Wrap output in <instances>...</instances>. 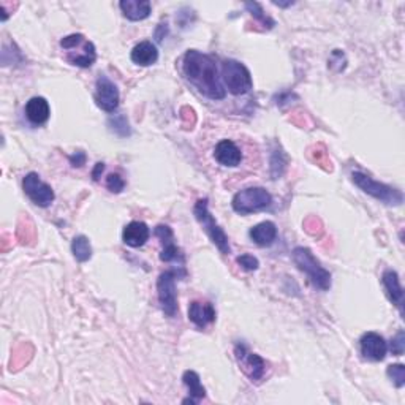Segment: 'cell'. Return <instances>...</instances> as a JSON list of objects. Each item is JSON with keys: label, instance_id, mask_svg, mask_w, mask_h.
Wrapping results in <instances>:
<instances>
[{"label": "cell", "instance_id": "6da1fadb", "mask_svg": "<svg viewBox=\"0 0 405 405\" xmlns=\"http://www.w3.org/2000/svg\"><path fill=\"white\" fill-rule=\"evenodd\" d=\"M182 70L187 79L202 95L211 100H223L227 95L225 87L220 81L216 60L196 49H189L184 54Z\"/></svg>", "mask_w": 405, "mask_h": 405}, {"label": "cell", "instance_id": "7a4b0ae2", "mask_svg": "<svg viewBox=\"0 0 405 405\" xmlns=\"http://www.w3.org/2000/svg\"><path fill=\"white\" fill-rule=\"evenodd\" d=\"M60 48L64 49V57L67 62L81 68H89L97 60L94 43L87 40L84 35L72 34L60 40Z\"/></svg>", "mask_w": 405, "mask_h": 405}, {"label": "cell", "instance_id": "3957f363", "mask_svg": "<svg viewBox=\"0 0 405 405\" xmlns=\"http://www.w3.org/2000/svg\"><path fill=\"white\" fill-rule=\"evenodd\" d=\"M293 261L299 267V271H303L309 277L314 287L323 290V292L331 288V272L321 266V263L315 258L308 247L294 249Z\"/></svg>", "mask_w": 405, "mask_h": 405}, {"label": "cell", "instance_id": "277c9868", "mask_svg": "<svg viewBox=\"0 0 405 405\" xmlns=\"http://www.w3.org/2000/svg\"><path fill=\"white\" fill-rule=\"evenodd\" d=\"M353 182L364 191V194L370 195L372 198L382 201L383 205L388 206H401L404 202V195L399 189H394L391 185L382 184L379 180L372 179L370 176L364 173L355 171L352 173Z\"/></svg>", "mask_w": 405, "mask_h": 405}, {"label": "cell", "instance_id": "5b68a950", "mask_svg": "<svg viewBox=\"0 0 405 405\" xmlns=\"http://www.w3.org/2000/svg\"><path fill=\"white\" fill-rule=\"evenodd\" d=\"M207 202H209L207 198H201L195 202V207H194L195 218L198 220V223L202 227V229H205L207 236L211 238L212 243L217 245V249L220 250L223 255H228L229 252H232L228 236L222 229V227L216 222V218L211 216L209 205H207Z\"/></svg>", "mask_w": 405, "mask_h": 405}, {"label": "cell", "instance_id": "8992f818", "mask_svg": "<svg viewBox=\"0 0 405 405\" xmlns=\"http://www.w3.org/2000/svg\"><path fill=\"white\" fill-rule=\"evenodd\" d=\"M272 205V195L263 187H249L238 191L233 196L232 206L234 212L241 216H247L252 212L267 209Z\"/></svg>", "mask_w": 405, "mask_h": 405}, {"label": "cell", "instance_id": "52a82bcc", "mask_svg": "<svg viewBox=\"0 0 405 405\" xmlns=\"http://www.w3.org/2000/svg\"><path fill=\"white\" fill-rule=\"evenodd\" d=\"M179 276H185V271H165L162 272L157 281V294L160 301V308L163 314L169 319H174L179 312L178 305V292H176V279Z\"/></svg>", "mask_w": 405, "mask_h": 405}, {"label": "cell", "instance_id": "ba28073f", "mask_svg": "<svg viewBox=\"0 0 405 405\" xmlns=\"http://www.w3.org/2000/svg\"><path fill=\"white\" fill-rule=\"evenodd\" d=\"M222 76L229 94L233 95H244L254 87V81H252L249 68L244 64L238 62V60H225L222 65Z\"/></svg>", "mask_w": 405, "mask_h": 405}, {"label": "cell", "instance_id": "9c48e42d", "mask_svg": "<svg viewBox=\"0 0 405 405\" xmlns=\"http://www.w3.org/2000/svg\"><path fill=\"white\" fill-rule=\"evenodd\" d=\"M234 355H236L239 368L243 369L245 375L249 377L252 382H258L263 379L266 370V363L260 355L249 352V348L244 343H238L234 347Z\"/></svg>", "mask_w": 405, "mask_h": 405}, {"label": "cell", "instance_id": "30bf717a", "mask_svg": "<svg viewBox=\"0 0 405 405\" xmlns=\"http://www.w3.org/2000/svg\"><path fill=\"white\" fill-rule=\"evenodd\" d=\"M24 194L29 196L32 202H35L40 207H48L54 201V191L51 185L43 182L41 178L37 173L26 174L23 179Z\"/></svg>", "mask_w": 405, "mask_h": 405}, {"label": "cell", "instance_id": "8fae6325", "mask_svg": "<svg viewBox=\"0 0 405 405\" xmlns=\"http://www.w3.org/2000/svg\"><path fill=\"white\" fill-rule=\"evenodd\" d=\"M95 103L97 106L106 113H114L119 106V89L108 76H98L95 83Z\"/></svg>", "mask_w": 405, "mask_h": 405}, {"label": "cell", "instance_id": "7c38bea8", "mask_svg": "<svg viewBox=\"0 0 405 405\" xmlns=\"http://www.w3.org/2000/svg\"><path fill=\"white\" fill-rule=\"evenodd\" d=\"M156 236L160 239L162 244V254H160V260L165 263H171V261H179L184 263V255L180 249L174 243V234L173 229L168 225H157L154 229Z\"/></svg>", "mask_w": 405, "mask_h": 405}, {"label": "cell", "instance_id": "4fadbf2b", "mask_svg": "<svg viewBox=\"0 0 405 405\" xmlns=\"http://www.w3.org/2000/svg\"><path fill=\"white\" fill-rule=\"evenodd\" d=\"M361 353L370 361H383L388 353V343L380 334L366 332L359 341Z\"/></svg>", "mask_w": 405, "mask_h": 405}, {"label": "cell", "instance_id": "5bb4252c", "mask_svg": "<svg viewBox=\"0 0 405 405\" xmlns=\"http://www.w3.org/2000/svg\"><path fill=\"white\" fill-rule=\"evenodd\" d=\"M214 158L222 167L234 168L243 160V154H241V149L232 140H222L216 146Z\"/></svg>", "mask_w": 405, "mask_h": 405}, {"label": "cell", "instance_id": "9a60e30c", "mask_svg": "<svg viewBox=\"0 0 405 405\" xmlns=\"http://www.w3.org/2000/svg\"><path fill=\"white\" fill-rule=\"evenodd\" d=\"M382 282H383V287H385V290H386L388 298H390L391 303L399 309L401 315H404V305H402L404 304V288L401 285V279H399V274L393 270H386L382 276Z\"/></svg>", "mask_w": 405, "mask_h": 405}, {"label": "cell", "instance_id": "2e32d148", "mask_svg": "<svg viewBox=\"0 0 405 405\" xmlns=\"http://www.w3.org/2000/svg\"><path fill=\"white\" fill-rule=\"evenodd\" d=\"M189 320L196 328L205 330L209 323L216 321V309L211 303H200V301H191L189 305Z\"/></svg>", "mask_w": 405, "mask_h": 405}, {"label": "cell", "instance_id": "e0dca14e", "mask_svg": "<svg viewBox=\"0 0 405 405\" xmlns=\"http://www.w3.org/2000/svg\"><path fill=\"white\" fill-rule=\"evenodd\" d=\"M151 236L149 227L146 225L144 222H130L127 227L124 228L122 232V241L129 247H143V245L147 243V239Z\"/></svg>", "mask_w": 405, "mask_h": 405}, {"label": "cell", "instance_id": "ac0fdd59", "mask_svg": "<svg viewBox=\"0 0 405 405\" xmlns=\"http://www.w3.org/2000/svg\"><path fill=\"white\" fill-rule=\"evenodd\" d=\"M26 116L35 125H43L48 122L49 116H51V108L46 98L43 97H34L27 102L26 105Z\"/></svg>", "mask_w": 405, "mask_h": 405}, {"label": "cell", "instance_id": "d6986e66", "mask_svg": "<svg viewBox=\"0 0 405 405\" xmlns=\"http://www.w3.org/2000/svg\"><path fill=\"white\" fill-rule=\"evenodd\" d=\"M119 7L125 18L130 21H143L149 18L152 10L149 0H122Z\"/></svg>", "mask_w": 405, "mask_h": 405}, {"label": "cell", "instance_id": "ffe728a7", "mask_svg": "<svg viewBox=\"0 0 405 405\" xmlns=\"http://www.w3.org/2000/svg\"><path fill=\"white\" fill-rule=\"evenodd\" d=\"M130 57L136 65H141V67H149V65H154L158 60V49L154 43L141 41L131 49Z\"/></svg>", "mask_w": 405, "mask_h": 405}, {"label": "cell", "instance_id": "44dd1931", "mask_svg": "<svg viewBox=\"0 0 405 405\" xmlns=\"http://www.w3.org/2000/svg\"><path fill=\"white\" fill-rule=\"evenodd\" d=\"M250 239L254 241L256 245L260 247H267L274 243L277 238V227L274 222H261L254 228H250L249 232Z\"/></svg>", "mask_w": 405, "mask_h": 405}, {"label": "cell", "instance_id": "7402d4cb", "mask_svg": "<svg viewBox=\"0 0 405 405\" xmlns=\"http://www.w3.org/2000/svg\"><path fill=\"white\" fill-rule=\"evenodd\" d=\"M182 382L184 385L187 386L189 390V397L184 399L182 404H198L200 401L206 397V390L205 386L201 385L200 375L196 374L195 370H185L182 375Z\"/></svg>", "mask_w": 405, "mask_h": 405}, {"label": "cell", "instance_id": "603a6c76", "mask_svg": "<svg viewBox=\"0 0 405 405\" xmlns=\"http://www.w3.org/2000/svg\"><path fill=\"white\" fill-rule=\"evenodd\" d=\"M72 252H73V256L79 263H84L87 260L92 258V245L89 243V239L83 234H79V236H76L72 243Z\"/></svg>", "mask_w": 405, "mask_h": 405}, {"label": "cell", "instance_id": "cb8c5ba5", "mask_svg": "<svg viewBox=\"0 0 405 405\" xmlns=\"http://www.w3.org/2000/svg\"><path fill=\"white\" fill-rule=\"evenodd\" d=\"M244 7L249 10V13L252 16H254L255 19H258L263 26L267 27V29H272V27L276 26V21L271 19L270 16H267L265 12H263V8H261L260 3H256V2H245Z\"/></svg>", "mask_w": 405, "mask_h": 405}, {"label": "cell", "instance_id": "d4e9b609", "mask_svg": "<svg viewBox=\"0 0 405 405\" xmlns=\"http://www.w3.org/2000/svg\"><path fill=\"white\" fill-rule=\"evenodd\" d=\"M386 374L397 388H402L405 385V366L404 364L388 366Z\"/></svg>", "mask_w": 405, "mask_h": 405}, {"label": "cell", "instance_id": "484cf974", "mask_svg": "<svg viewBox=\"0 0 405 405\" xmlns=\"http://www.w3.org/2000/svg\"><path fill=\"white\" fill-rule=\"evenodd\" d=\"M236 261H238V265L245 271H256L260 266L258 258H256V256H254V255H250V254H244V255L238 256Z\"/></svg>", "mask_w": 405, "mask_h": 405}, {"label": "cell", "instance_id": "4316f807", "mask_svg": "<svg viewBox=\"0 0 405 405\" xmlns=\"http://www.w3.org/2000/svg\"><path fill=\"white\" fill-rule=\"evenodd\" d=\"M390 350L393 352V355H396V357H401L405 352V334L404 331H399L396 336L393 337V341L390 343Z\"/></svg>", "mask_w": 405, "mask_h": 405}, {"label": "cell", "instance_id": "83f0119b", "mask_svg": "<svg viewBox=\"0 0 405 405\" xmlns=\"http://www.w3.org/2000/svg\"><path fill=\"white\" fill-rule=\"evenodd\" d=\"M106 187L109 189V191H113V194H120L125 187V182L119 174H109L106 178Z\"/></svg>", "mask_w": 405, "mask_h": 405}, {"label": "cell", "instance_id": "f1b7e54d", "mask_svg": "<svg viewBox=\"0 0 405 405\" xmlns=\"http://www.w3.org/2000/svg\"><path fill=\"white\" fill-rule=\"evenodd\" d=\"M70 160H72V165H73V167H81V165H83V163L86 162V156H84V154H81L79 158L76 157V156H72V157H70Z\"/></svg>", "mask_w": 405, "mask_h": 405}, {"label": "cell", "instance_id": "f546056e", "mask_svg": "<svg viewBox=\"0 0 405 405\" xmlns=\"http://www.w3.org/2000/svg\"><path fill=\"white\" fill-rule=\"evenodd\" d=\"M103 169H105V165H103V163H97L94 173H92V176H94L95 180H98V174L103 173Z\"/></svg>", "mask_w": 405, "mask_h": 405}, {"label": "cell", "instance_id": "4dcf8cb0", "mask_svg": "<svg viewBox=\"0 0 405 405\" xmlns=\"http://www.w3.org/2000/svg\"><path fill=\"white\" fill-rule=\"evenodd\" d=\"M277 7H290V5H293V2H287V3H282V2H272Z\"/></svg>", "mask_w": 405, "mask_h": 405}]
</instances>
